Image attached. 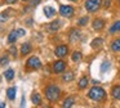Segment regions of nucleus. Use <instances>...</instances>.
<instances>
[{"mask_svg":"<svg viewBox=\"0 0 120 108\" xmlns=\"http://www.w3.org/2000/svg\"><path fill=\"white\" fill-rule=\"evenodd\" d=\"M103 26H105V22L102 19H94V22H93V28L94 30H102L103 28Z\"/></svg>","mask_w":120,"mask_h":108,"instance_id":"nucleus-11","label":"nucleus"},{"mask_svg":"<svg viewBox=\"0 0 120 108\" xmlns=\"http://www.w3.org/2000/svg\"><path fill=\"white\" fill-rule=\"evenodd\" d=\"M11 12H12V10H11V9H8V10H4L3 13H0V23L5 22V21L8 19L9 15H11Z\"/></svg>","mask_w":120,"mask_h":108,"instance_id":"nucleus-12","label":"nucleus"},{"mask_svg":"<svg viewBox=\"0 0 120 108\" xmlns=\"http://www.w3.org/2000/svg\"><path fill=\"white\" fill-rule=\"evenodd\" d=\"M17 33H18V37H19V36H25L26 32H25L23 28H18V30H17Z\"/></svg>","mask_w":120,"mask_h":108,"instance_id":"nucleus-29","label":"nucleus"},{"mask_svg":"<svg viewBox=\"0 0 120 108\" xmlns=\"http://www.w3.org/2000/svg\"><path fill=\"white\" fill-rule=\"evenodd\" d=\"M88 97L93 100H97V102H101V100L105 99L106 97V91H105L102 87H98V86H94L89 90L88 93Z\"/></svg>","mask_w":120,"mask_h":108,"instance_id":"nucleus-2","label":"nucleus"},{"mask_svg":"<svg viewBox=\"0 0 120 108\" xmlns=\"http://www.w3.org/2000/svg\"><path fill=\"white\" fill-rule=\"evenodd\" d=\"M110 67H111V63H110L109 61H105L103 63L101 64V72L102 73H105V72H107L110 69Z\"/></svg>","mask_w":120,"mask_h":108,"instance_id":"nucleus-17","label":"nucleus"},{"mask_svg":"<svg viewBox=\"0 0 120 108\" xmlns=\"http://www.w3.org/2000/svg\"><path fill=\"white\" fill-rule=\"evenodd\" d=\"M5 107V103H3V102H0V108H4Z\"/></svg>","mask_w":120,"mask_h":108,"instance_id":"nucleus-34","label":"nucleus"},{"mask_svg":"<svg viewBox=\"0 0 120 108\" xmlns=\"http://www.w3.org/2000/svg\"><path fill=\"white\" fill-rule=\"evenodd\" d=\"M60 14L62 17L66 18H71L74 15V8L70 7V5H61L60 8Z\"/></svg>","mask_w":120,"mask_h":108,"instance_id":"nucleus-4","label":"nucleus"},{"mask_svg":"<svg viewBox=\"0 0 120 108\" xmlns=\"http://www.w3.org/2000/svg\"><path fill=\"white\" fill-rule=\"evenodd\" d=\"M110 4H111V0H105V7L106 8H109Z\"/></svg>","mask_w":120,"mask_h":108,"instance_id":"nucleus-30","label":"nucleus"},{"mask_svg":"<svg viewBox=\"0 0 120 108\" xmlns=\"http://www.w3.org/2000/svg\"><path fill=\"white\" fill-rule=\"evenodd\" d=\"M72 61L74 62L81 61V53H80V51H75V53L72 54Z\"/></svg>","mask_w":120,"mask_h":108,"instance_id":"nucleus-26","label":"nucleus"},{"mask_svg":"<svg viewBox=\"0 0 120 108\" xmlns=\"http://www.w3.org/2000/svg\"><path fill=\"white\" fill-rule=\"evenodd\" d=\"M111 48H112L114 51H120V39H116V40L112 43Z\"/></svg>","mask_w":120,"mask_h":108,"instance_id":"nucleus-23","label":"nucleus"},{"mask_svg":"<svg viewBox=\"0 0 120 108\" xmlns=\"http://www.w3.org/2000/svg\"><path fill=\"white\" fill-rule=\"evenodd\" d=\"M74 103H75L74 98H72V97H70V98H67V99H66L65 102H63V104H62V105H63L65 108H68V107H72Z\"/></svg>","mask_w":120,"mask_h":108,"instance_id":"nucleus-19","label":"nucleus"},{"mask_svg":"<svg viewBox=\"0 0 120 108\" xmlns=\"http://www.w3.org/2000/svg\"><path fill=\"white\" fill-rule=\"evenodd\" d=\"M112 97H114L115 99L120 100V86H115L114 89H112Z\"/></svg>","mask_w":120,"mask_h":108,"instance_id":"nucleus-21","label":"nucleus"},{"mask_svg":"<svg viewBox=\"0 0 120 108\" xmlns=\"http://www.w3.org/2000/svg\"><path fill=\"white\" fill-rule=\"evenodd\" d=\"M31 51V45H30L29 43H25L23 45H22V48H21V53L23 54H27V53H30Z\"/></svg>","mask_w":120,"mask_h":108,"instance_id":"nucleus-16","label":"nucleus"},{"mask_svg":"<svg viewBox=\"0 0 120 108\" xmlns=\"http://www.w3.org/2000/svg\"><path fill=\"white\" fill-rule=\"evenodd\" d=\"M71 1H75V0H71Z\"/></svg>","mask_w":120,"mask_h":108,"instance_id":"nucleus-35","label":"nucleus"},{"mask_svg":"<svg viewBox=\"0 0 120 108\" xmlns=\"http://www.w3.org/2000/svg\"><path fill=\"white\" fill-rule=\"evenodd\" d=\"M17 37H18V33H17V31H12V32L8 35V43L13 44L14 41L17 40Z\"/></svg>","mask_w":120,"mask_h":108,"instance_id":"nucleus-14","label":"nucleus"},{"mask_svg":"<svg viewBox=\"0 0 120 108\" xmlns=\"http://www.w3.org/2000/svg\"><path fill=\"white\" fill-rule=\"evenodd\" d=\"M11 51H12V54H13V55L16 57V48H12V49H11Z\"/></svg>","mask_w":120,"mask_h":108,"instance_id":"nucleus-33","label":"nucleus"},{"mask_svg":"<svg viewBox=\"0 0 120 108\" xmlns=\"http://www.w3.org/2000/svg\"><path fill=\"white\" fill-rule=\"evenodd\" d=\"M60 27H61V21H53V22H50L49 26H48V31H49V32H56Z\"/></svg>","mask_w":120,"mask_h":108,"instance_id":"nucleus-8","label":"nucleus"},{"mask_svg":"<svg viewBox=\"0 0 120 108\" xmlns=\"http://www.w3.org/2000/svg\"><path fill=\"white\" fill-rule=\"evenodd\" d=\"M16 87H9L8 90H7V95H8V98L11 100H14V98H16Z\"/></svg>","mask_w":120,"mask_h":108,"instance_id":"nucleus-13","label":"nucleus"},{"mask_svg":"<svg viewBox=\"0 0 120 108\" xmlns=\"http://www.w3.org/2000/svg\"><path fill=\"white\" fill-rule=\"evenodd\" d=\"M60 94H61V90L58 86L56 85H49V86L45 89V97H47L48 100L50 102H56V100L60 98Z\"/></svg>","mask_w":120,"mask_h":108,"instance_id":"nucleus-1","label":"nucleus"},{"mask_svg":"<svg viewBox=\"0 0 120 108\" xmlns=\"http://www.w3.org/2000/svg\"><path fill=\"white\" fill-rule=\"evenodd\" d=\"M117 31H120V21H117V22H115L114 25L111 26V28H110V32L114 33V32H117Z\"/></svg>","mask_w":120,"mask_h":108,"instance_id":"nucleus-22","label":"nucleus"},{"mask_svg":"<svg viewBox=\"0 0 120 108\" xmlns=\"http://www.w3.org/2000/svg\"><path fill=\"white\" fill-rule=\"evenodd\" d=\"M86 22H88V17H83V18H80V19L78 21V25L79 26H85Z\"/></svg>","mask_w":120,"mask_h":108,"instance_id":"nucleus-27","label":"nucleus"},{"mask_svg":"<svg viewBox=\"0 0 120 108\" xmlns=\"http://www.w3.org/2000/svg\"><path fill=\"white\" fill-rule=\"evenodd\" d=\"M102 43H103V40H102V39H99V37L94 39V40L92 41V48H94V49L99 48V46L102 45Z\"/></svg>","mask_w":120,"mask_h":108,"instance_id":"nucleus-20","label":"nucleus"},{"mask_svg":"<svg viewBox=\"0 0 120 108\" xmlns=\"http://www.w3.org/2000/svg\"><path fill=\"white\" fill-rule=\"evenodd\" d=\"M101 3H102V0H86L85 9L90 13L97 12L99 9V7H101Z\"/></svg>","mask_w":120,"mask_h":108,"instance_id":"nucleus-3","label":"nucleus"},{"mask_svg":"<svg viewBox=\"0 0 120 108\" xmlns=\"http://www.w3.org/2000/svg\"><path fill=\"white\" fill-rule=\"evenodd\" d=\"M4 76H5V79L8 80V81H11V80L14 79V71L13 69H7V71L4 72Z\"/></svg>","mask_w":120,"mask_h":108,"instance_id":"nucleus-18","label":"nucleus"},{"mask_svg":"<svg viewBox=\"0 0 120 108\" xmlns=\"http://www.w3.org/2000/svg\"><path fill=\"white\" fill-rule=\"evenodd\" d=\"M27 67L29 68H32V69H38L41 67V62H40V59L38 58V57H31V58H29V61H27Z\"/></svg>","mask_w":120,"mask_h":108,"instance_id":"nucleus-5","label":"nucleus"},{"mask_svg":"<svg viewBox=\"0 0 120 108\" xmlns=\"http://www.w3.org/2000/svg\"><path fill=\"white\" fill-rule=\"evenodd\" d=\"M8 62H9L8 57H3L0 59V66H5V64H8Z\"/></svg>","mask_w":120,"mask_h":108,"instance_id":"nucleus-28","label":"nucleus"},{"mask_svg":"<svg viewBox=\"0 0 120 108\" xmlns=\"http://www.w3.org/2000/svg\"><path fill=\"white\" fill-rule=\"evenodd\" d=\"M80 39V31L78 30H72L70 33V41L71 43H76V41Z\"/></svg>","mask_w":120,"mask_h":108,"instance_id":"nucleus-9","label":"nucleus"},{"mask_svg":"<svg viewBox=\"0 0 120 108\" xmlns=\"http://www.w3.org/2000/svg\"><path fill=\"white\" fill-rule=\"evenodd\" d=\"M66 68V63L63 61H57L53 63V71L56 72V73H61V72H63Z\"/></svg>","mask_w":120,"mask_h":108,"instance_id":"nucleus-6","label":"nucleus"},{"mask_svg":"<svg viewBox=\"0 0 120 108\" xmlns=\"http://www.w3.org/2000/svg\"><path fill=\"white\" fill-rule=\"evenodd\" d=\"M31 100H32V103H34V104H36V105H39L40 103H41V98H40V95L38 94V93H34V94H32Z\"/></svg>","mask_w":120,"mask_h":108,"instance_id":"nucleus-15","label":"nucleus"},{"mask_svg":"<svg viewBox=\"0 0 120 108\" xmlns=\"http://www.w3.org/2000/svg\"><path fill=\"white\" fill-rule=\"evenodd\" d=\"M86 85H88V79H86V77H83V79L80 80V82H79V87H80V89H85Z\"/></svg>","mask_w":120,"mask_h":108,"instance_id":"nucleus-25","label":"nucleus"},{"mask_svg":"<svg viewBox=\"0 0 120 108\" xmlns=\"http://www.w3.org/2000/svg\"><path fill=\"white\" fill-rule=\"evenodd\" d=\"M23 1H27V0H23Z\"/></svg>","mask_w":120,"mask_h":108,"instance_id":"nucleus-36","label":"nucleus"},{"mask_svg":"<svg viewBox=\"0 0 120 108\" xmlns=\"http://www.w3.org/2000/svg\"><path fill=\"white\" fill-rule=\"evenodd\" d=\"M40 3V0H32V5H38Z\"/></svg>","mask_w":120,"mask_h":108,"instance_id":"nucleus-32","label":"nucleus"},{"mask_svg":"<svg viewBox=\"0 0 120 108\" xmlns=\"http://www.w3.org/2000/svg\"><path fill=\"white\" fill-rule=\"evenodd\" d=\"M67 53H68V48L66 45H60L57 49H56V55L60 57V58H63Z\"/></svg>","mask_w":120,"mask_h":108,"instance_id":"nucleus-7","label":"nucleus"},{"mask_svg":"<svg viewBox=\"0 0 120 108\" xmlns=\"http://www.w3.org/2000/svg\"><path fill=\"white\" fill-rule=\"evenodd\" d=\"M74 80V73L72 72H67V73L63 75V81L68 82V81H72Z\"/></svg>","mask_w":120,"mask_h":108,"instance_id":"nucleus-24","label":"nucleus"},{"mask_svg":"<svg viewBox=\"0 0 120 108\" xmlns=\"http://www.w3.org/2000/svg\"><path fill=\"white\" fill-rule=\"evenodd\" d=\"M8 4H13V3H17V0H5Z\"/></svg>","mask_w":120,"mask_h":108,"instance_id":"nucleus-31","label":"nucleus"},{"mask_svg":"<svg viewBox=\"0 0 120 108\" xmlns=\"http://www.w3.org/2000/svg\"><path fill=\"white\" fill-rule=\"evenodd\" d=\"M44 14H45V17H48V18L54 17V15H56L54 8H52V7H45V8H44Z\"/></svg>","mask_w":120,"mask_h":108,"instance_id":"nucleus-10","label":"nucleus"}]
</instances>
